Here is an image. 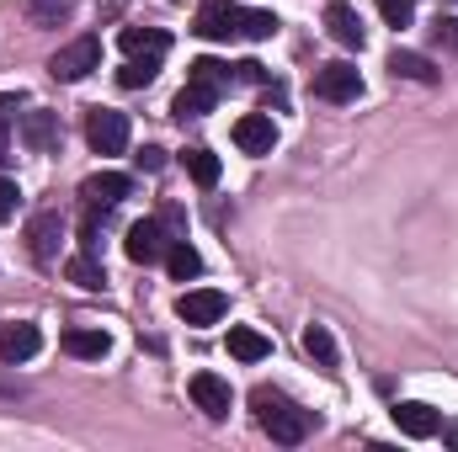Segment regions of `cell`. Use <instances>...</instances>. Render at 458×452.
Here are the masks:
<instances>
[{"instance_id":"6da1fadb","label":"cell","mask_w":458,"mask_h":452,"mask_svg":"<svg viewBox=\"0 0 458 452\" xmlns=\"http://www.w3.org/2000/svg\"><path fill=\"white\" fill-rule=\"evenodd\" d=\"M192 32L208 38V43H229V38L261 43V38L277 32V16H272V11H245V5H234V0H203L198 16H192Z\"/></svg>"},{"instance_id":"7a4b0ae2","label":"cell","mask_w":458,"mask_h":452,"mask_svg":"<svg viewBox=\"0 0 458 452\" xmlns=\"http://www.w3.org/2000/svg\"><path fill=\"white\" fill-rule=\"evenodd\" d=\"M256 421H261V431L277 442V448H299L304 437H310V410H299L293 399H283V394H272V389H256Z\"/></svg>"},{"instance_id":"3957f363","label":"cell","mask_w":458,"mask_h":452,"mask_svg":"<svg viewBox=\"0 0 458 452\" xmlns=\"http://www.w3.org/2000/svg\"><path fill=\"white\" fill-rule=\"evenodd\" d=\"M91 70H102V43L97 38H75V43H64L48 59V75L54 80H86Z\"/></svg>"},{"instance_id":"277c9868","label":"cell","mask_w":458,"mask_h":452,"mask_svg":"<svg viewBox=\"0 0 458 452\" xmlns=\"http://www.w3.org/2000/svg\"><path fill=\"white\" fill-rule=\"evenodd\" d=\"M229 309V298L219 288H192V293H182L176 298V320L182 325H192V331H208V325H219Z\"/></svg>"},{"instance_id":"5b68a950","label":"cell","mask_w":458,"mask_h":452,"mask_svg":"<svg viewBox=\"0 0 458 452\" xmlns=\"http://www.w3.org/2000/svg\"><path fill=\"white\" fill-rule=\"evenodd\" d=\"M86 138H91L97 155H123V149H128V117L113 113V107H91V117H86Z\"/></svg>"},{"instance_id":"8992f818","label":"cell","mask_w":458,"mask_h":452,"mask_svg":"<svg viewBox=\"0 0 458 452\" xmlns=\"http://www.w3.org/2000/svg\"><path fill=\"white\" fill-rule=\"evenodd\" d=\"M123 250H128V261L149 266V261H165V250H171V234H165V224H160V219H139V224L128 229Z\"/></svg>"},{"instance_id":"52a82bcc","label":"cell","mask_w":458,"mask_h":452,"mask_svg":"<svg viewBox=\"0 0 458 452\" xmlns=\"http://www.w3.org/2000/svg\"><path fill=\"white\" fill-rule=\"evenodd\" d=\"M315 96L320 102H357L362 96V75H357V64H320L315 70Z\"/></svg>"},{"instance_id":"ba28073f","label":"cell","mask_w":458,"mask_h":452,"mask_svg":"<svg viewBox=\"0 0 458 452\" xmlns=\"http://www.w3.org/2000/svg\"><path fill=\"white\" fill-rule=\"evenodd\" d=\"M117 43H123V54H128L133 64H155V70H160V59L171 54V38H165L160 27H123Z\"/></svg>"},{"instance_id":"9c48e42d","label":"cell","mask_w":458,"mask_h":452,"mask_svg":"<svg viewBox=\"0 0 458 452\" xmlns=\"http://www.w3.org/2000/svg\"><path fill=\"white\" fill-rule=\"evenodd\" d=\"M59 239H64V219L48 208V213H32V224H27V250H32V261L38 266H48L54 255H59Z\"/></svg>"},{"instance_id":"30bf717a","label":"cell","mask_w":458,"mask_h":452,"mask_svg":"<svg viewBox=\"0 0 458 452\" xmlns=\"http://www.w3.org/2000/svg\"><path fill=\"white\" fill-rule=\"evenodd\" d=\"M43 351V331L38 325H27V320H16V325H0V362L5 367H16V362H32Z\"/></svg>"},{"instance_id":"8fae6325","label":"cell","mask_w":458,"mask_h":452,"mask_svg":"<svg viewBox=\"0 0 458 452\" xmlns=\"http://www.w3.org/2000/svg\"><path fill=\"white\" fill-rule=\"evenodd\" d=\"M128 192H133V176H123V171H97V176L81 181V197H86L91 208H117Z\"/></svg>"},{"instance_id":"7c38bea8","label":"cell","mask_w":458,"mask_h":452,"mask_svg":"<svg viewBox=\"0 0 458 452\" xmlns=\"http://www.w3.org/2000/svg\"><path fill=\"white\" fill-rule=\"evenodd\" d=\"M192 405H198L208 421H225L229 405H234V394H229V383L219 372H198V378H192Z\"/></svg>"},{"instance_id":"4fadbf2b","label":"cell","mask_w":458,"mask_h":452,"mask_svg":"<svg viewBox=\"0 0 458 452\" xmlns=\"http://www.w3.org/2000/svg\"><path fill=\"white\" fill-rule=\"evenodd\" d=\"M16 138H21L32 155H48V149L59 144V113H43V107L21 113V128H16Z\"/></svg>"},{"instance_id":"5bb4252c","label":"cell","mask_w":458,"mask_h":452,"mask_svg":"<svg viewBox=\"0 0 458 452\" xmlns=\"http://www.w3.org/2000/svg\"><path fill=\"white\" fill-rule=\"evenodd\" d=\"M234 144L245 149V155H272V144H277V122L267 113H245L234 122Z\"/></svg>"},{"instance_id":"9a60e30c","label":"cell","mask_w":458,"mask_h":452,"mask_svg":"<svg viewBox=\"0 0 458 452\" xmlns=\"http://www.w3.org/2000/svg\"><path fill=\"white\" fill-rule=\"evenodd\" d=\"M394 426H400L405 437L427 442V437H437V431H443V415H437L432 405H421V399H405V405H394Z\"/></svg>"},{"instance_id":"2e32d148","label":"cell","mask_w":458,"mask_h":452,"mask_svg":"<svg viewBox=\"0 0 458 452\" xmlns=\"http://www.w3.org/2000/svg\"><path fill=\"white\" fill-rule=\"evenodd\" d=\"M389 70H394V80H416V86H437L443 80V70L427 54H411V48H394L389 54Z\"/></svg>"},{"instance_id":"e0dca14e","label":"cell","mask_w":458,"mask_h":452,"mask_svg":"<svg viewBox=\"0 0 458 452\" xmlns=\"http://www.w3.org/2000/svg\"><path fill=\"white\" fill-rule=\"evenodd\" d=\"M326 27H331V38H336L342 48H362V43H368V32H362V16H357L346 0H331V11H326Z\"/></svg>"},{"instance_id":"ac0fdd59","label":"cell","mask_w":458,"mask_h":452,"mask_svg":"<svg viewBox=\"0 0 458 452\" xmlns=\"http://www.w3.org/2000/svg\"><path fill=\"white\" fill-rule=\"evenodd\" d=\"M64 351L70 356H86V362H102L113 351V336L107 331H91V325H70L64 331Z\"/></svg>"},{"instance_id":"d6986e66","label":"cell","mask_w":458,"mask_h":452,"mask_svg":"<svg viewBox=\"0 0 458 452\" xmlns=\"http://www.w3.org/2000/svg\"><path fill=\"white\" fill-rule=\"evenodd\" d=\"M214 102H219V91H214V86H203V80H187V86H182V96L171 102V113H176L182 122H187V117L214 113Z\"/></svg>"},{"instance_id":"ffe728a7","label":"cell","mask_w":458,"mask_h":452,"mask_svg":"<svg viewBox=\"0 0 458 452\" xmlns=\"http://www.w3.org/2000/svg\"><path fill=\"white\" fill-rule=\"evenodd\" d=\"M229 356L261 362V356H272V340L261 336V331H250V325H234V331H229Z\"/></svg>"},{"instance_id":"44dd1931","label":"cell","mask_w":458,"mask_h":452,"mask_svg":"<svg viewBox=\"0 0 458 452\" xmlns=\"http://www.w3.org/2000/svg\"><path fill=\"white\" fill-rule=\"evenodd\" d=\"M182 165H187V176H192L198 187H219V155H214V149L192 144V149L182 155Z\"/></svg>"},{"instance_id":"7402d4cb","label":"cell","mask_w":458,"mask_h":452,"mask_svg":"<svg viewBox=\"0 0 458 452\" xmlns=\"http://www.w3.org/2000/svg\"><path fill=\"white\" fill-rule=\"evenodd\" d=\"M304 351H310V356H315L326 372H336V362H342V351H336V336H331L326 325H310V331H304Z\"/></svg>"},{"instance_id":"603a6c76","label":"cell","mask_w":458,"mask_h":452,"mask_svg":"<svg viewBox=\"0 0 458 452\" xmlns=\"http://www.w3.org/2000/svg\"><path fill=\"white\" fill-rule=\"evenodd\" d=\"M165 266H171V277H176V282H187V277H198V272H203V255H198L187 239H171V250H165Z\"/></svg>"},{"instance_id":"cb8c5ba5","label":"cell","mask_w":458,"mask_h":452,"mask_svg":"<svg viewBox=\"0 0 458 452\" xmlns=\"http://www.w3.org/2000/svg\"><path fill=\"white\" fill-rule=\"evenodd\" d=\"M64 277H70L75 288H102V282H107V272H102V261H97L91 250H81L75 261H64Z\"/></svg>"},{"instance_id":"d4e9b609","label":"cell","mask_w":458,"mask_h":452,"mask_svg":"<svg viewBox=\"0 0 458 452\" xmlns=\"http://www.w3.org/2000/svg\"><path fill=\"white\" fill-rule=\"evenodd\" d=\"M187 80H203V86H214V91H225V86H234L229 64H219V59H198V64L187 70Z\"/></svg>"},{"instance_id":"484cf974","label":"cell","mask_w":458,"mask_h":452,"mask_svg":"<svg viewBox=\"0 0 458 452\" xmlns=\"http://www.w3.org/2000/svg\"><path fill=\"white\" fill-rule=\"evenodd\" d=\"M27 11H32V21H43V27H59V21L75 11V0H27Z\"/></svg>"},{"instance_id":"4316f807","label":"cell","mask_w":458,"mask_h":452,"mask_svg":"<svg viewBox=\"0 0 458 452\" xmlns=\"http://www.w3.org/2000/svg\"><path fill=\"white\" fill-rule=\"evenodd\" d=\"M155 75H160L155 64H133V59H128V64L117 70V86H128V91H139V86H149Z\"/></svg>"},{"instance_id":"83f0119b","label":"cell","mask_w":458,"mask_h":452,"mask_svg":"<svg viewBox=\"0 0 458 452\" xmlns=\"http://www.w3.org/2000/svg\"><path fill=\"white\" fill-rule=\"evenodd\" d=\"M378 11H384V21H389V27H411L416 0H378Z\"/></svg>"},{"instance_id":"f1b7e54d","label":"cell","mask_w":458,"mask_h":452,"mask_svg":"<svg viewBox=\"0 0 458 452\" xmlns=\"http://www.w3.org/2000/svg\"><path fill=\"white\" fill-rule=\"evenodd\" d=\"M16 203H21V187H16L11 176H0V224L16 219Z\"/></svg>"},{"instance_id":"f546056e","label":"cell","mask_w":458,"mask_h":452,"mask_svg":"<svg viewBox=\"0 0 458 452\" xmlns=\"http://www.w3.org/2000/svg\"><path fill=\"white\" fill-rule=\"evenodd\" d=\"M432 38H437L443 48H454V54H458V16H437V27H432Z\"/></svg>"},{"instance_id":"4dcf8cb0","label":"cell","mask_w":458,"mask_h":452,"mask_svg":"<svg viewBox=\"0 0 458 452\" xmlns=\"http://www.w3.org/2000/svg\"><path fill=\"white\" fill-rule=\"evenodd\" d=\"M139 165H144V171H160V165H165V149H144Z\"/></svg>"},{"instance_id":"1f68e13d","label":"cell","mask_w":458,"mask_h":452,"mask_svg":"<svg viewBox=\"0 0 458 452\" xmlns=\"http://www.w3.org/2000/svg\"><path fill=\"white\" fill-rule=\"evenodd\" d=\"M11 107H16V96H0V122L11 117Z\"/></svg>"},{"instance_id":"d6a6232c","label":"cell","mask_w":458,"mask_h":452,"mask_svg":"<svg viewBox=\"0 0 458 452\" xmlns=\"http://www.w3.org/2000/svg\"><path fill=\"white\" fill-rule=\"evenodd\" d=\"M0 160H5V122H0Z\"/></svg>"}]
</instances>
